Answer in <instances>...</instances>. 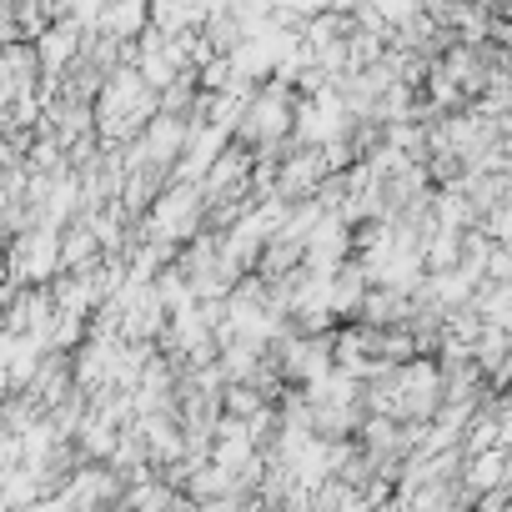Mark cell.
<instances>
[{"label": "cell", "instance_id": "6da1fadb", "mask_svg": "<svg viewBox=\"0 0 512 512\" xmlns=\"http://www.w3.org/2000/svg\"><path fill=\"white\" fill-rule=\"evenodd\" d=\"M287 131H292V91H287V81H272V86H262L256 96H246L241 121H236V136L246 146L272 151V141H282Z\"/></svg>", "mask_w": 512, "mask_h": 512}, {"label": "cell", "instance_id": "7a4b0ae2", "mask_svg": "<svg viewBox=\"0 0 512 512\" xmlns=\"http://www.w3.org/2000/svg\"><path fill=\"white\" fill-rule=\"evenodd\" d=\"M201 211H206V201H201L196 186H171V191L151 206V216H146V236H151V241H166V246L191 241Z\"/></svg>", "mask_w": 512, "mask_h": 512}, {"label": "cell", "instance_id": "3957f363", "mask_svg": "<svg viewBox=\"0 0 512 512\" xmlns=\"http://www.w3.org/2000/svg\"><path fill=\"white\" fill-rule=\"evenodd\" d=\"M56 241H61L56 226H31V231H21L16 246H11V256H6V277L26 287V282H46L51 272H61V267H56Z\"/></svg>", "mask_w": 512, "mask_h": 512}, {"label": "cell", "instance_id": "277c9868", "mask_svg": "<svg viewBox=\"0 0 512 512\" xmlns=\"http://www.w3.org/2000/svg\"><path fill=\"white\" fill-rule=\"evenodd\" d=\"M76 56H81V26L51 21V26L36 36V61H41L46 76H61L66 66H76Z\"/></svg>", "mask_w": 512, "mask_h": 512}, {"label": "cell", "instance_id": "5b68a950", "mask_svg": "<svg viewBox=\"0 0 512 512\" xmlns=\"http://www.w3.org/2000/svg\"><path fill=\"white\" fill-rule=\"evenodd\" d=\"M96 26H101V36L126 46V41H136L151 26V0H106V11H101Z\"/></svg>", "mask_w": 512, "mask_h": 512}, {"label": "cell", "instance_id": "8992f818", "mask_svg": "<svg viewBox=\"0 0 512 512\" xmlns=\"http://www.w3.org/2000/svg\"><path fill=\"white\" fill-rule=\"evenodd\" d=\"M201 21H206V11L196 6V0H151V31H161L166 41L196 31Z\"/></svg>", "mask_w": 512, "mask_h": 512}, {"label": "cell", "instance_id": "52a82bcc", "mask_svg": "<svg viewBox=\"0 0 512 512\" xmlns=\"http://www.w3.org/2000/svg\"><path fill=\"white\" fill-rule=\"evenodd\" d=\"M497 477H502V452H497V447L477 452V457H472V467H467V482H472V487H492Z\"/></svg>", "mask_w": 512, "mask_h": 512}]
</instances>
